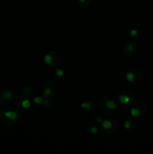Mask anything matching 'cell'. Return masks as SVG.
<instances>
[{
	"mask_svg": "<svg viewBox=\"0 0 153 154\" xmlns=\"http://www.w3.org/2000/svg\"><path fill=\"white\" fill-rule=\"evenodd\" d=\"M98 106L105 114L112 116L116 113V104L107 95H104L98 100Z\"/></svg>",
	"mask_w": 153,
	"mask_h": 154,
	"instance_id": "1",
	"label": "cell"
},
{
	"mask_svg": "<svg viewBox=\"0 0 153 154\" xmlns=\"http://www.w3.org/2000/svg\"><path fill=\"white\" fill-rule=\"evenodd\" d=\"M119 129V123L114 119H107L101 122V129L107 134L115 133Z\"/></svg>",
	"mask_w": 153,
	"mask_h": 154,
	"instance_id": "2",
	"label": "cell"
},
{
	"mask_svg": "<svg viewBox=\"0 0 153 154\" xmlns=\"http://www.w3.org/2000/svg\"><path fill=\"white\" fill-rule=\"evenodd\" d=\"M146 104L143 101L137 102L131 108V114L133 117H139L143 116L146 111Z\"/></svg>",
	"mask_w": 153,
	"mask_h": 154,
	"instance_id": "3",
	"label": "cell"
},
{
	"mask_svg": "<svg viewBox=\"0 0 153 154\" xmlns=\"http://www.w3.org/2000/svg\"><path fill=\"white\" fill-rule=\"evenodd\" d=\"M41 91H42V96L44 99H50L55 95L56 89L53 83L50 81H47L43 83Z\"/></svg>",
	"mask_w": 153,
	"mask_h": 154,
	"instance_id": "4",
	"label": "cell"
},
{
	"mask_svg": "<svg viewBox=\"0 0 153 154\" xmlns=\"http://www.w3.org/2000/svg\"><path fill=\"white\" fill-rule=\"evenodd\" d=\"M143 78V73L140 69L137 68H131L128 70L126 73V79L131 83L140 81Z\"/></svg>",
	"mask_w": 153,
	"mask_h": 154,
	"instance_id": "5",
	"label": "cell"
},
{
	"mask_svg": "<svg viewBox=\"0 0 153 154\" xmlns=\"http://www.w3.org/2000/svg\"><path fill=\"white\" fill-rule=\"evenodd\" d=\"M44 60L46 64L52 67H56L59 62V56L55 51H49L45 54Z\"/></svg>",
	"mask_w": 153,
	"mask_h": 154,
	"instance_id": "6",
	"label": "cell"
},
{
	"mask_svg": "<svg viewBox=\"0 0 153 154\" xmlns=\"http://www.w3.org/2000/svg\"><path fill=\"white\" fill-rule=\"evenodd\" d=\"M118 98L121 104H127L134 99V95L128 91H122L118 94Z\"/></svg>",
	"mask_w": 153,
	"mask_h": 154,
	"instance_id": "7",
	"label": "cell"
},
{
	"mask_svg": "<svg viewBox=\"0 0 153 154\" xmlns=\"http://www.w3.org/2000/svg\"><path fill=\"white\" fill-rule=\"evenodd\" d=\"M122 50L124 53L127 55H131L134 53L137 50V45L135 42L132 41H128L123 45Z\"/></svg>",
	"mask_w": 153,
	"mask_h": 154,
	"instance_id": "8",
	"label": "cell"
},
{
	"mask_svg": "<svg viewBox=\"0 0 153 154\" xmlns=\"http://www.w3.org/2000/svg\"><path fill=\"white\" fill-rule=\"evenodd\" d=\"M137 122L135 119H130V120H127L124 122L123 126L127 130L132 131L137 127Z\"/></svg>",
	"mask_w": 153,
	"mask_h": 154,
	"instance_id": "9",
	"label": "cell"
},
{
	"mask_svg": "<svg viewBox=\"0 0 153 154\" xmlns=\"http://www.w3.org/2000/svg\"><path fill=\"white\" fill-rule=\"evenodd\" d=\"M3 116L5 118L8 119V120L13 121V122L17 121L18 119V114H17V112L14 110H9L3 112Z\"/></svg>",
	"mask_w": 153,
	"mask_h": 154,
	"instance_id": "10",
	"label": "cell"
},
{
	"mask_svg": "<svg viewBox=\"0 0 153 154\" xmlns=\"http://www.w3.org/2000/svg\"><path fill=\"white\" fill-rule=\"evenodd\" d=\"M14 98V93L11 90L6 89L1 94V99L4 101H9Z\"/></svg>",
	"mask_w": 153,
	"mask_h": 154,
	"instance_id": "11",
	"label": "cell"
},
{
	"mask_svg": "<svg viewBox=\"0 0 153 154\" xmlns=\"http://www.w3.org/2000/svg\"><path fill=\"white\" fill-rule=\"evenodd\" d=\"M85 130L90 135H95L98 132V128L92 124H88L85 128Z\"/></svg>",
	"mask_w": 153,
	"mask_h": 154,
	"instance_id": "12",
	"label": "cell"
},
{
	"mask_svg": "<svg viewBox=\"0 0 153 154\" xmlns=\"http://www.w3.org/2000/svg\"><path fill=\"white\" fill-rule=\"evenodd\" d=\"M77 4L83 8H86L91 5L92 0H76Z\"/></svg>",
	"mask_w": 153,
	"mask_h": 154,
	"instance_id": "13",
	"label": "cell"
},
{
	"mask_svg": "<svg viewBox=\"0 0 153 154\" xmlns=\"http://www.w3.org/2000/svg\"><path fill=\"white\" fill-rule=\"evenodd\" d=\"M20 106H21L22 109H27L30 107V102L29 99L26 98L24 99H22L20 101Z\"/></svg>",
	"mask_w": 153,
	"mask_h": 154,
	"instance_id": "14",
	"label": "cell"
},
{
	"mask_svg": "<svg viewBox=\"0 0 153 154\" xmlns=\"http://www.w3.org/2000/svg\"><path fill=\"white\" fill-rule=\"evenodd\" d=\"M81 107L86 110H90L92 108L93 105L91 102H84L81 104Z\"/></svg>",
	"mask_w": 153,
	"mask_h": 154,
	"instance_id": "15",
	"label": "cell"
},
{
	"mask_svg": "<svg viewBox=\"0 0 153 154\" xmlns=\"http://www.w3.org/2000/svg\"><path fill=\"white\" fill-rule=\"evenodd\" d=\"M23 92L26 93V95H31L33 93V89L30 86L26 85L23 88Z\"/></svg>",
	"mask_w": 153,
	"mask_h": 154,
	"instance_id": "16",
	"label": "cell"
},
{
	"mask_svg": "<svg viewBox=\"0 0 153 154\" xmlns=\"http://www.w3.org/2000/svg\"><path fill=\"white\" fill-rule=\"evenodd\" d=\"M43 106L46 107V108H49L53 106V104H52V100L50 99H44L43 100Z\"/></svg>",
	"mask_w": 153,
	"mask_h": 154,
	"instance_id": "17",
	"label": "cell"
},
{
	"mask_svg": "<svg viewBox=\"0 0 153 154\" xmlns=\"http://www.w3.org/2000/svg\"><path fill=\"white\" fill-rule=\"evenodd\" d=\"M43 100L44 98L43 97H40V96H36L34 98V102L36 104H41L43 103Z\"/></svg>",
	"mask_w": 153,
	"mask_h": 154,
	"instance_id": "18",
	"label": "cell"
},
{
	"mask_svg": "<svg viewBox=\"0 0 153 154\" xmlns=\"http://www.w3.org/2000/svg\"><path fill=\"white\" fill-rule=\"evenodd\" d=\"M138 34V32L136 29H131L130 31H129V36L134 38V37H136L137 36Z\"/></svg>",
	"mask_w": 153,
	"mask_h": 154,
	"instance_id": "19",
	"label": "cell"
},
{
	"mask_svg": "<svg viewBox=\"0 0 153 154\" xmlns=\"http://www.w3.org/2000/svg\"><path fill=\"white\" fill-rule=\"evenodd\" d=\"M56 74L57 77H59V78H61V77L63 76L64 72L62 71L61 68H57L56 70Z\"/></svg>",
	"mask_w": 153,
	"mask_h": 154,
	"instance_id": "20",
	"label": "cell"
},
{
	"mask_svg": "<svg viewBox=\"0 0 153 154\" xmlns=\"http://www.w3.org/2000/svg\"><path fill=\"white\" fill-rule=\"evenodd\" d=\"M95 120L96 122H98V123H101L103 120H102V117H100V116H97L95 117Z\"/></svg>",
	"mask_w": 153,
	"mask_h": 154,
	"instance_id": "21",
	"label": "cell"
},
{
	"mask_svg": "<svg viewBox=\"0 0 153 154\" xmlns=\"http://www.w3.org/2000/svg\"><path fill=\"white\" fill-rule=\"evenodd\" d=\"M151 93H152V95H153V84H152V88H151Z\"/></svg>",
	"mask_w": 153,
	"mask_h": 154,
	"instance_id": "22",
	"label": "cell"
}]
</instances>
